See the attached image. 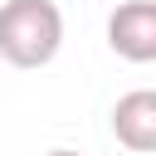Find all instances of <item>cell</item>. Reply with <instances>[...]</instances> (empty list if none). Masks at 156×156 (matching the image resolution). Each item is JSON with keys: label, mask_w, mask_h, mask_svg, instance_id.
I'll use <instances>...</instances> for the list:
<instances>
[{"label": "cell", "mask_w": 156, "mask_h": 156, "mask_svg": "<svg viewBox=\"0 0 156 156\" xmlns=\"http://www.w3.org/2000/svg\"><path fill=\"white\" fill-rule=\"evenodd\" d=\"M44 156H78V151H63V146H58V151H44Z\"/></svg>", "instance_id": "4"}, {"label": "cell", "mask_w": 156, "mask_h": 156, "mask_svg": "<svg viewBox=\"0 0 156 156\" xmlns=\"http://www.w3.org/2000/svg\"><path fill=\"white\" fill-rule=\"evenodd\" d=\"M107 49L127 63H156V0H122L107 15Z\"/></svg>", "instance_id": "2"}, {"label": "cell", "mask_w": 156, "mask_h": 156, "mask_svg": "<svg viewBox=\"0 0 156 156\" xmlns=\"http://www.w3.org/2000/svg\"><path fill=\"white\" fill-rule=\"evenodd\" d=\"M63 49V10L54 0H5L0 5V58L10 68H44Z\"/></svg>", "instance_id": "1"}, {"label": "cell", "mask_w": 156, "mask_h": 156, "mask_svg": "<svg viewBox=\"0 0 156 156\" xmlns=\"http://www.w3.org/2000/svg\"><path fill=\"white\" fill-rule=\"evenodd\" d=\"M112 136L127 151L156 156V88H132L112 102Z\"/></svg>", "instance_id": "3"}]
</instances>
